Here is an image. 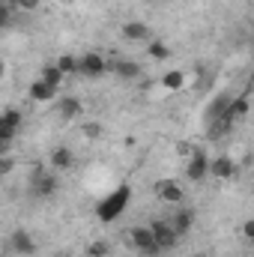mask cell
<instances>
[{"label": "cell", "mask_w": 254, "mask_h": 257, "mask_svg": "<svg viewBox=\"0 0 254 257\" xmlns=\"http://www.w3.org/2000/svg\"><path fill=\"white\" fill-rule=\"evenodd\" d=\"M242 233L245 239H254V221H242Z\"/></svg>", "instance_id": "obj_29"}, {"label": "cell", "mask_w": 254, "mask_h": 257, "mask_svg": "<svg viewBox=\"0 0 254 257\" xmlns=\"http://www.w3.org/2000/svg\"><path fill=\"white\" fill-rule=\"evenodd\" d=\"M230 93H221V96H215L212 99V105H209V111H206V120H218V117H224L227 114V108H230Z\"/></svg>", "instance_id": "obj_18"}, {"label": "cell", "mask_w": 254, "mask_h": 257, "mask_svg": "<svg viewBox=\"0 0 254 257\" xmlns=\"http://www.w3.org/2000/svg\"><path fill=\"white\" fill-rule=\"evenodd\" d=\"M63 3H72V0H63Z\"/></svg>", "instance_id": "obj_35"}, {"label": "cell", "mask_w": 254, "mask_h": 257, "mask_svg": "<svg viewBox=\"0 0 254 257\" xmlns=\"http://www.w3.org/2000/svg\"><path fill=\"white\" fill-rule=\"evenodd\" d=\"M30 192L33 197H39V200H45V197H51V194L57 192V177L54 174H48V171H33L30 174Z\"/></svg>", "instance_id": "obj_4"}, {"label": "cell", "mask_w": 254, "mask_h": 257, "mask_svg": "<svg viewBox=\"0 0 254 257\" xmlns=\"http://www.w3.org/2000/svg\"><path fill=\"white\" fill-rule=\"evenodd\" d=\"M39 81H45V84H51V87H57L60 90V84H63L66 78L60 75V69L54 63H48V66H42V72H39Z\"/></svg>", "instance_id": "obj_20"}, {"label": "cell", "mask_w": 254, "mask_h": 257, "mask_svg": "<svg viewBox=\"0 0 254 257\" xmlns=\"http://www.w3.org/2000/svg\"><path fill=\"white\" fill-rule=\"evenodd\" d=\"M9 248H12L15 254H21V257H30V254H36V239H33L27 230H12Z\"/></svg>", "instance_id": "obj_9"}, {"label": "cell", "mask_w": 254, "mask_h": 257, "mask_svg": "<svg viewBox=\"0 0 254 257\" xmlns=\"http://www.w3.org/2000/svg\"><path fill=\"white\" fill-rule=\"evenodd\" d=\"M156 194H159V200H165V203H183V200H186L183 186H177L174 180H159V183H156Z\"/></svg>", "instance_id": "obj_10"}, {"label": "cell", "mask_w": 254, "mask_h": 257, "mask_svg": "<svg viewBox=\"0 0 254 257\" xmlns=\"http://www.w3.org/2000/svg\"><path fill=\"white\" fill-rule=\"evenodd\" d=\"M9 6L15 12H33V9H39V0H9Z\"/></svg>", "instance_id": "obj_25"}, {"label": "cell", "mask_w": 254, "mask_h": 257, "mask_svg": "<svg viewBox=\"0 0 254 257\" xmlns=\"http://www.w3.org/2000/svg\"><path fill=\"white\" fill-rule=\"evenodd\" d=\"M129 239H132V245H135L141 254H147V257L159 254V248H156V242H153V233H150V224H135V227L129 230Z\"/></svg>", "instance_id": "obj_6"}, {"label": "cell", "mask_w": 254, "mask_h": 257, "mask_svg": "<svg viewBox=\"0 0 254 257\" xmlns=\"http://www.w3.org/2000/svg\"><path fill=\"white\" fill-rule=\"evenodd\" d=\"M54 102H57V117H60L63 123L75 120V117H81V102H78L75 96H57Z\"/></svg>", "instance_id": "obj_13"}, {"label": "cell", "mask_w": 254, "mask_h": 257, "mask_svg": "<svg viewBox=\"0 0 254 257\" xmlns=\"http://www.w3.org/2000/svg\"><path fill=\"white\" fill-rule=\"evenodd\" d=\"M3 3H6V0H0V6H3Z\"/></svg>", "instance_id": "obj_34"}, {"label": "cell", "mask_w": 254, "mask_h": 257, "mask_svg": "<svg viewBox=\"0 0 254 257\" xmlns=\"http://www.w3.org/2000/svg\"><path fill=\"white\" fill-rule=\"evenodd\" d=\"M18 128H21V111L9 108V111H3V114H0V141H3V144L15 141Z\"/></svg>", "instance_id": "obj_8"}, {"label": "cell", "mask_w": 254, "mask_h": 257, "mask_svg": "<svg viewBox=\"0 0 254 257\" xmlns=\"http://www.w3.org/2000/svg\"><path fill=\"white\" fill-rule=\"evenodd\" d=\"M105 72H108V60H105L99 51H87V54L78 57V75L96 81V78H102Z\"/></svg>", "instance_id": "obj_3"}, {"label": "cell", "mask_w": 254, "mask_h": 257, "mask_svg": "<svg viewBox=\"0 0 254 257\" xmlns=\"http://www.w3.org/2000/svg\"><path fill=\"white\" fill-rule=\"evenodd\" d=\"M9 27H15V9L9 6V0L0 6V30H9Z\"/></svg>", "instance_id": "obj_22"}, {"label": "cell", "mask_w": 254, "mask_h": 257, "mask_svg": "<svg viewBox=\"0 0 254 257\" xmlns=\"http://www.w3.org/2000/svg\"><path fill=\"white\" fill-rule=\"evenodd\" d=\"M159 84H162L165 90H183V87H186V72H183V69H171V72H165V75L159 78Z\"/></svg>", "instance_id": "obj_17"}, {"label": "cell", "mask_w": 254, "mask_h": 257, "mask_svg": "<svg viewBox=\"0 0 254 257\" xmlns=\"http://www.w3.org/2000/svg\"><path fill=\"white\" fill-rule=\"evenodd\" d=\"M81 132H84V138H102V123H84L81 126Z\"/></svg>", "instance_id": "obj_27"}, {"label": "cell", "mask_w": 254, "mask_h": 257, "mask_svg": "<svg viewBox=\"0 0 254 257\" xmlns=\"http://www.w3.org/2000/svg\"><path fill=\"white\" fill-rule=\"evenodd\" d=\"M153 30L144 24V21H126L123 24V39L126 42H150Z\"/></svg>", "instance_id": "obj_14"}, {"label": "cell", "mask_w": 254, "mask_h": 257, "mask_svg": "<svg viewBox=\"0 0 254 257\" xmlns=\"http://www.w3.org/2000/svg\"><path fill=\"white\" fill-rule=\"evenodd\" d=\"M150 233H153V242H156L159 251H174L177 242H180V236H177V230L171 227L168 218H156V221H150Z\"/></svg>", "instance_id": "obj_2"}, {"label": "cell", "mask_w": 254, "mask_h": 257, "mask_svg": "<svg viewBox=\"0 0 254 257\" xmlns=\"http://www.w3.org/2000/svg\"><path fill=\"white\" fill-rule=\"evenodd\" d=\"M12 171H15V159H12V156H3V153H0V180H3L6 174H12Z\"/></svg>", "instance_id": "obj_26"}, {"label": "cell", "mask_w": 254, "mask_h": 257, "mask_svg": "<svg viewBox=\"0 0 254 257\" xmlns=\"http://www.w3.org/2000/svg\"><path fill=\"white\" fill-rule=\"evenodd\" d=\"M209 177H215V180H221V183L236 180V177H239V165H236V159H230V156L209 159Z\"/></svg>", "instance_id": "obj_5"}, {"label": "cell", "mask_w": 254, "mask_h": 257, "mask_svg": "<svg viewBox=\"0 0 254 257\" xmlns=\"http://www.w3.org/2000/svg\"><path fill=\"white\" fill-rule=\"evenodd\" d=\"M57 257H69V254H57Z\"/></svg>", "instance_id": "obj_32"}, {"label": "cell", "mask_w": 254, "mask_h": 257, "mask_svg": "<svg viewBox=\"0 0 254 257\" xmlns=\"http://www.w3.org/2000/svg\"><path fill=\"white\" fill-rule=\"evenodd\" d=\"M57 93H60L57 87H51V84H45V81H39V78H36V81L30 84V90H27V96H30L33 102H54Z\"/></svg>", "instance_id": "obj_15"}, {"label": "cell", "mask_w": 254, "mask_h": 257, "mask_svg": "<svg viewBox=\"0 0 254 257\" xmlns=\"http://www.w3.org/2000/svg\"><path fill=\"white\" fill-rule=\"evenodd\" d=\"M206 174H209V156L194 147L189 156V165H186V177L191 183H200V180H206Z\"/></svg>", "instance_id": "obj_7"}, {"label": "cell", "mask_w": 254, "mask_h": 257, "mask_svg": "<svg viewBox=\"0 0 254 257\" xmlns=\"http://www.w3.org/2000/svg\"><path fill=\"white\" fill-rule=\"evenodd\" d=\"M87 257H111V245L105 239H96L87 245Z\"/></svg>", "instance_id": "obj_23"}, {"label": "cell", "mask_w": 254, "mask_h": 257, "mask_svg": "<svg viewBox=\"0 0 254 257\" xmlns=\"http://www.w3.org/2000/svg\"><path fill=\"white\" fill-rule=\"evenodd\" d=\"M3 150H6V144H3V141H0V153H3Z\"/></svg>", "instance_id": "obj_30"}, {"label": "cell", "mask_w": 254, "mask_h": 257, "mask_svg": "<svg viewBox=\"0 0 254 257\" xmlns=\"http://www.w3.org/2000/svg\"><path fill=\"white\" fill-rule=\"evenodd\" d=\"M129 200H132V186L120 183L114 192H108L102 200H99V203H96V218H99V221H105V224L117 221V218L126 212Z\"/></svg>", "instance_id": "obj_1"}, {"label": "cell", "mask_w": 254, "mask_h": 257, "mask_svg": "<svg viewBox=\"0 0 254 257\" xmlns=\"http://www.w3.org/2000/svg\"><path fill=\"white\" fill-rule=\"evenodd\" d=\"M248 108H251L248 93H239V96H233V99H230V114H233V120L245 117V114H248Z\"/></svg>", "instance_id": "obj_19"}, {"label": "cell", "mask_w": 254, "mask_h": 257, "mask_svg": "<svg viewBox=\"0 0 254 257\" xmlns=\"http://www.w3.org/2000/svg\"><path fill=\"white\" fill-rule=\"evenodd\" d=\"M57 69H60V75H78V57H75V54H60V57H57Z\"/></svg>", "instance_id": "obj_21"}, {"label": "cell", "mask_w": 254, "mask_h": 257, "mask_svg": "<svg viewBox=\"0 0 254 257\" xmlns=\"http://www.w3.org/2000/svg\"><path fill=\"white\" fill-rule=\"evenodd\" d=\"M75 165V153L69 147H54L51 150V168L54 171H69Z\"/></svg>", "instance_id": "obj_16"}, {"label": "cell", "mask_w": 254, "mask_h": 257, "mask_svg": "<svg viewBox=\"0 0 254 257\" xmlns=\"http://www.w3.org/2000/svg\"><path fill=\"white\" fill-rule=\"evenodd\" d=\"M108 72H114L117 78H123V81H135V78H141V63H135V60H108Z\"/></svg>", "instance_id": "obj_11"}, {"label": "cell", "mask_w": 254, "mask_h": 257, "mask_svg": "<svg viewBox=\"0 0 254 257\" xmlns=\"http://www.w3.org/2000/svg\"><path fill=\"white\" fill-rule=\"evenodd\" d=\"M147 3H156V0H147Z\"/></svg>", "instance_id": "obj_33"}, {"label": "cell", "mask_w": 254, "mask_h": 257, "mask_svg": "<svg viewBox=\"0 0 254 257\" xmlns=\"http://www.w3.org/2000/svg\"><path fill=\"white\" fill-rule=\"evenodd\" d=\"M194 257H209V254H194Z\"/></svg>", "instance_id": "obj_31"}, {"label": "cell", "mask_w": 254, "mask_h": 257, "mask_svg": "<svg viewBox=\"0 0 254 257\" xmlns=\"http://www.w3.org/2000/svg\"><path fill=\"white\" fill-rule=\"evenodd\" d=\"M150 57L153 60H168L171 57V48L165 42H150Z\"/></svg>", "instance_id": "obj_24"}, {"label": "cell", "mask_w": 254, "mask_h": 257, "mask_svg": "<svg viewBox=\"0 0 254 257\" xmlns=\"http://www.w3.org/2000/svg\"><path fill=\"white\" fill-rule=\"evenodd\" d=\"M191 150H194V147H191L189 141H180V144H177V153H180V156H191Z\"/></svg>", "instance_id": "obj_28"}, {"label": "cell", "mask_w": 254, "mask_h": 257, "mask_svg": "<svg viewBox=\"0 0 254 257\" xmlns=\"http://www.w3.org/2000/svg\"><path fill=\"white\" fill-rule=\"evenodd\" d=\"M168 221H171V227L177 230V236L183 239L191 227H194V212H191V209H186V206H180V209H177V212H174Z\"/></svg>", "instance_id": "obj_12"}]
</instances>
